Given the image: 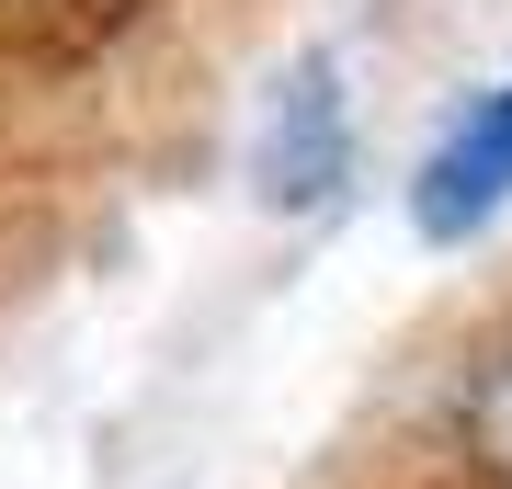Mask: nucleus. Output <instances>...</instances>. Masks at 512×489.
I'll return each instance as SVG.
<instances>
[{"instance_id": "nucleus-1", "label": "nucleus", "mask_w": 512, "mask_h": 489, "mask_svg": "<svg viewBox=\"0 0 512 489\" xmlns=\"http://www.w3.org/2000/svg\"><path fill=\"white\" fill-rule=\"evenodd\" d=\"M490 217H512V80L467 91L456 126L421 148V171H410V228L421 239H478Z\"/></svg>"}, {"instance_id": "nucleus-2", "label": "nucleus", "mask_w": 512, "mask_h": 489, "mask_svg": "<svg viewBox=\"0 0 512 489\" xmlns=\"http://www.w3.org/2000/svg\"><path fill=\"white\" fill-rule=\"evenodd\" d=\"M353 160V114H342V80L330 69H296L285 103H274V137H262V194L274 205H319Z\"/></svg>"}, {"instance_id": "nucleus-3", "label": "nucleus", "mask_w": 512, "mask_h": 489, "mask_svg": "<svg viewBox=\"0 0 512 489\" xmlns=\"http://www.w3.org/2000/svg\"><path fill=\"white\" fill-rule=\"evenodd\" d=\"M456 433H467V455L490 467L501 489H512V353H490L467 376V399H456Z\"/></svg>"}]
</instances>
